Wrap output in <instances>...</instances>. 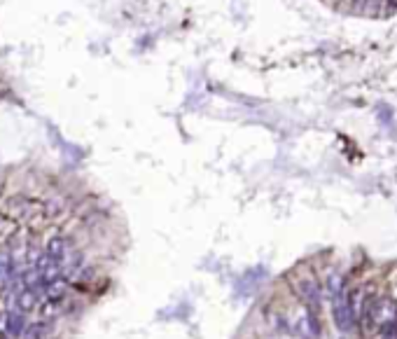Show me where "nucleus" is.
Wrapping results in <instances>:
<instances>
[{"label":"nucleus","mask_w":397,"mask_h":339,"mask_svg":"<svg viewBox=\"0 0 397 339\" xmlns=\"http://www.w3.org/2000/svg\"><path fill=\"white\" fill-rule=\"evenodd\" d=\"M66 290H68V285L63 278H56L54 283H49L47 288H45V299H52V302H59V299L66 297Z\"/></svg>","instance_id":"423d86ee"},{"label":"nucleus","mask_w":397,"mask_h":339,"mask_svg":"<svg viewBox=\"0 0 397 339\" xmlns=\"http://www.w3.org/2000/svg\"><path fill=\"white\" fill-rule=\"evenodd\" d=\"M332 313H334V325L339 327V332H350L355 327V292H346V295H337L334 297V306H332Z\"/></svg>","instance_id":"f257e3e1"},{"label":"nucleus","mask_w":397,"mask_h":339,"mask_svg":"<svg viewBox=\"0 0 397 339\" xmlns=\"http://www.w3.org/2000/svg\"><path fill=\"white\" fill-rule=\"evenodd\" d=\"M47 255H49V258H54L56 262L63 267V262H66V258H68L66 239H52V241L47 244Z\"/></svg>","instance_id":"20e7f679"},{"label":"nucleus","mask_w":397,"mask_h":339,"mask_svg":"<svg viewBox=\"0 0 397 339\" xmlns=\"http://www.w3.org/2000/svg\"><path fill=\"white\" fill-rule=\"evenodd\" d=\"M24 325H26V316H24V311L12 313L10 320H7V332H10V337H21Z\"/></svg>","instance_id":"0eeeda50"},{"label":"nucleus","mask_w":397,"mask_h":339,"mask_svg":"<svg viewBox=\"0 0 397 339\" xmlns=\"http://www.w3.org/2000/svg\"><path fill=\"white\" fill-rule=\"evenodd\" d=\"M7 276V269H5V262H0V281Z\"/></svg>","instance_id":"9d476101"},{"label":"nucleus","mask_w":397,"mask_h":339,"mask_svg":"<svg viewBox=\"0 0 397 339\" xmlns=\"http://www.w3.org/2000/svg\"><path fill=\"white\" fill-rule=\"evenodd\" d=\"M304 325H306V337L309 339H318L323 334V325H320L316 311H311V309L306 311V316H304Z\"/></svg>","instance_id":"39448f33"},{"label":"nucleus","mask_w":397,"mask_h":339,"mask_svg":"<svg viewBox=\"0 0 397 339\" xmlns=\"http://www.w3.org/2000/svg\"><path fill=\"white\" fill-rule=\"evenodd\" d=\"M35 304H38V285H33V288H26L24 292H19V297H17V306H19V311H31V309H35Z\"/></svg>","instance_id":"7ed1b4c3"},{"label":"nucleus","mask_w":397,"mask_h":339,"mask_svg":"<svg viewBox=\"0 0 397 339\" xmlns=\"http://www.w3.org/2000/svg\"><path fill=\"white\" fill-rule=\"evenodd\" d=\"M292 288H295L297 297L302 299L311 311H318V309H320V304H323V290H320V285H318L313 278H309V276L295 278V281H292Z\"/></svg>","instance_id":"f03ea898"},{"label":"nucleus","mask_w":397,"mask_h":339,"mask_svg":"<svg viewBox=\"0 0 397 339\" xmlns=\"http://www.w3.org/2000/svg\"><path fill=\"white\" fill-rule=\"evenodd\" d=\"M378 339H397V320L383 323V325L378 327Z\"/></svg>","instance_id":"6e6552de"},{"label":"nucleus","mask_w":397,"mask_h":339,"mask_svg":"<svg viewBox=\"0 0 397 339\" xmlns=\"http://www.w3.org/2000/svg\"><path fill=\"white\" fill-rule=\"evenodd\" d=\"M45 332H47V325H45V323H33V325L26 330V337L24 339H42Z\"/></svg>","instance_id":"1a4fd4ad"}]
</instances>
